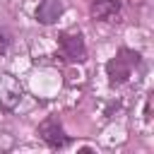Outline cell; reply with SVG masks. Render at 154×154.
Segmentation results:
<instances>
[{
	"label": "cell",
	"instance_id": "6da1fadb",
	"mask_svg": "<svg viewBox=\"0 0 154 154\" xmlns=\"http://www.w3.org/2000/svg\"><path fill=\"white\" fill-rule=\"evenodd\" d=\"M140 65V53L130 48H120L108 63H106V75L111 84H125L132 75V70Z\"/></svg>",
	"mask_w": 154,
	"mask_h": 154
},
{
	"label": "cell",
	"instance_id": "7a4b0ae2",
	"mask_svg": "<svg viewBox=\"0 0 154 154\" xmlns=\"http://www.w3.org/2000/svg\"><path fill=\"white\" fill-rule=\"evenodd\" d=\"M38 137H41L51 149H63V147L70 142V137H67L65 130H63V123H60L55 116L46 118V120L38 125Z\"/></svg>",
	"mask_w": 154,
	"mask_h": 154
},
{
	"label": "cell",
	"instance_id": "3957f363",
	"mask_svg": "<svg viewBox=\"0 0 154 154\" xmlns=\"http://www.w3.org/2000/svg\"><path fill=\"white\" fill-rule=\"evenodd\" d=\"M58 43H60V53L65 60L70 63H82L87 58V46H84V38L82 34H70V31H63L58 36Z\"/></svg>",
	"mask_w": 154,
	"mask_h": 154
},
{
	"label": "cell",
	"instance_id": "277c9868",
	"mask_svg": "<svg viewBox=\"0 0 154 154\" xmlns=\"http://www.w3.org/2000/svg\"><path fill=\"white\" fill-rule=\"evenodd\" d=\"M120 10V2L118 0H94L91 7H89V14L91 19H99V22H108L111 17H116Z\"/></svg>",
	"mask_w": 154,
	"mask_h": 154
},
{
	"label": "cell",
	"instance_id": "5b68a950",
	"mask_svg": "<svg viewBox=\"0 0 154 154\" xmlns=\"http://www.w3.org/2000/svg\"><path fill=\"white\" fill-rule=\"evenodd\" d=\"M60 14H63V2L60 0H43L36 7V19L41 24H53V22H58Z\"/></svg>",
	"mask_w": 154,
	"mask_h": 154
},
{
	"label": "cell",
	"instance_id": "8992f818",
	"mask_svg": "<svg viewBox=\"0 0 154 154\" xmlns=\"http://www.w3.org/2000/svg\"><path fill=\"white\" fill-rule=\"evenodd\" d=\"M10 43H12V34L5 26H0V53H5L10 48Z\"/></svg>",
	"mask_w": 154,
	"mask_h": 154
}]
</instances>
